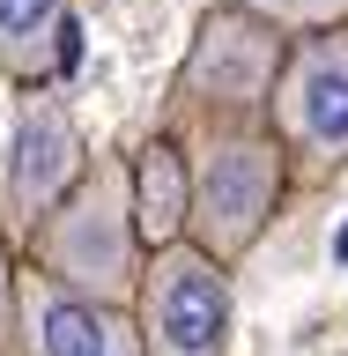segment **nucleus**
Masks as SVG:
<instances>
[{"label": "nucleus", "instance_id": "obj_1", "mask_svg": "<svg viewBox=\"0 0 348 356\" xmlns=\"http://www.w3.org/2000/svg\"><path fill=\"white\" fill-rule=\"evenodd\" d=\"M133 186L119 171H82V186L38 222V267L52 275V289L111 305L133 282Z\"/></svg>", "mask_w": 348, "mask_h": 356}, {"label": "nucleus", "instance_id": "obj_2", "mask_svg": "<svg viewBox=\"0 0 348 356\" xmlns=\"http://www.w3.org/2000/svg\"><path fill=\"white\" fill-rule=\"evenodd\" d=\"M141 334L149 356H215L230 334V282L208 252L171 245L156 275L141 282Z\"/></svg>", "mask_w": 348, "mask_h": 356}, {"label": "nucleus", "instance_id": "obj_3", "mask_svg": "<svg viewBox=\"0 0 348 356\" xmlns=\"http://www.w3.org/2000/svg\"><path fill=\"white\" fill-rule=\"evenodd\" d=\"M89 156H82V127L67 119L52 97H22L15 127H8V222H44L74 186H82Z\"/></svg>", "mask_w": 348, "mask_h": 356}, {"label": "nucleus", "instance_id": "obj_4", "mask_svg": "<svg viewBox=\"0 0 348 356\" xmlns=\"http://www.w3.org/2000/svg\"><path fill=\"white\" fill-rule=\"evenodd\" d=\"M274 193H282V156L267 141H215L193 178V222L208 230L215 252H238L274 216Z\"/></svg>", "mask_w": 348, "mask_h": 356}, {"label": "nucleus", "instance_id": "obj_5", "mask_svg": "<svg viewBox=\"0 0 348 356\" xmlns=\"http://www.w3.org/2000/svg\"><path fill=\"white\" fill-rule=\"evenodd\" d=\"M274 74H282V44L252 15H208L185 60V89H200L208 104H260Z\"/></svg>", "mask_w": 348, "mask_h": 356}, {"label": "nucleus", "instance_id": "obj_6", "mask_svg": "<svg viewBox=\"0 0 348 356\" xmlns=\"http://www.w3.org/2000/svg\"><path fill=\"white\" fill-rule=\"evenodd\" d=\"M82 60V30L67 15V0H0V74L44 82Z\"/></svg>", "mask_w": 348, "mask_h": 356}, {"label": "nucleus", "instance_id": "obj_7", "mask_svg": "<svg viewBox=\"0 0 348 356\" xmlns=\"http://www.w3.org/2000/svg\"><path fill=\"white\" fill-rule=\"evenodd\" d=\"M289 127L311 156H348V44H319L289 74Z\"/></svg>", "mask_w": 348, "mask_h": 356}, {"label": "nucleus", "instance_id": "obj_8", "mask_svg": "<svg viewBox=\"0 0 348 356\" xmlns=\"http://www.w3.org/2000/svg\"><path fill=\"white\" fill-rule=\"evenodd\" d=\"M133 230H141V245L149 252H171L178 230L193 222V178H185V156L171 149V141H149V149L133 156Z\"/></svg>", "mask_w": 348, "mask_h": 356}, {"label": "nucleus", "instance_id": "obj_9", "mask_svg": "<svg viewBox=\"0 0 348 356\" xmlns=\"http://www.w3.org/2000/svg\"><path fill=\"white\" fill-rule=\"evenodd\" d=\"M111 305L67 297V289H30V349L38 356H126Z\"/></svg>", "mask_w": 348, "mask_h": 356}, {"label": "nucleus", "instance_id": "obj_10", "mask_svg": "<svg viewBox=\"0 0 348 356\" xmlns=\"http://www.w3.org/2000/svg\"><path fill=\"white\" fill-rule=\"evenodd\" d=\"M260 15H274V22H326L341 0H252Z\"/></svg>", "mask_w": 348, "mask_h": 356}, {"label": "nucleus", "instance_id": "obj_11", "mask_svg": "<svg viewBox=\"0 0 348 356\" xmlns=\"http://www.w3.org/2000/svg\"><path fill=\"white\" fill-rule=\"evenodd\" d=\"M8 312H15V282H8V260H0V334H8Z\"/></svg>", "mask_w": 348, "mask_h": 356}, {"label": "nucleus", "instance_id": "obj_12", "mask_svg": "<svg viewBox=\"0 0 348 356\" xmlns=\"http://www.w3.org/2000/svg\"><path fill=\"white\" fill-rule=\"evenodd\" d=\"M333 252H341V260H348V230H341V245H333Z\"/></svg>", "mask_w": 348, "mask_h": 356}]
</instances>
